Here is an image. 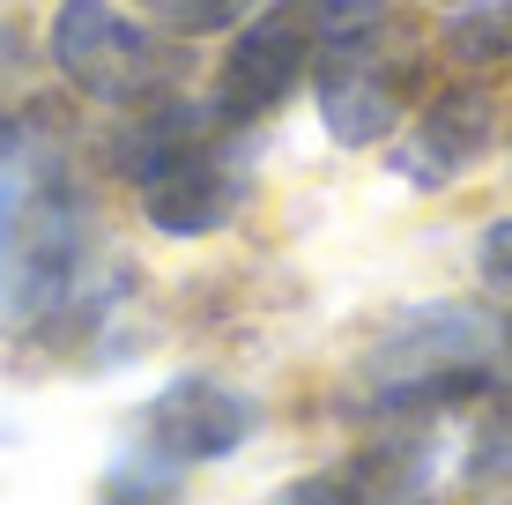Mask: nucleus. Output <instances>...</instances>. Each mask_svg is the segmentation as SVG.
Listing matches in <instances>:
<instances>
[{
	"instance_id": "423d86ee",
	"label": "nucleus",
	"mask_w": 512,
	"mask_h": 505,
	"mask_svg": "<svg viewBox=\"0 0 512 505\" xmlns=\"http://www.w3.org/2000/svg\"><path fill=\"white\" fill-rule=\"evenodd\" d=\"M312 52H320V23L297 0H268L231 30L216 75H208V112L223 127H260L268 112L290 104L297 82H312Z\"/></svg>"
},
{
	"instance_id": "0eeeda50",
	"label": "nucleus",
	"mask_w": 512,
	"mask_h": 505,
	"mask_svg": "<svg viewBox=\"0 0 512 505\" xmlns=\"http://www.w3.org/2000/svg\"><path fill=\"white\" fill-rule=\"evenodd\" d=\"M498 149V97L483 82H446V90H423L416 112L394 134V179L423 186H461L483 156Z\"/></svg>"
},
{
	"instance_id": "9d476101",
	"label": "nucleus",
	"mask_w": 512,
	"mask_h": 505,
	"mask_svg": "<svg viewBox=\"0 0 512 505\" xmlns=\"http://www.w3.org/2000/svg\"><path fill=\"white\" fill-rule=\"evenodd\" d=\"M446 52L461 67H498V60H512V0H468V8H453Z\"/></svg>"
},
{
	"instance_id": "20e7f679",
	"label": "nucleus",
	"mask_w": 512,
	"mask_h": 505,
	"mask_svg": "<svg viewBox=\"0 0 512 505\" xmlns=\"http://www.w3.org/2000/svg\"><path fill=\"white\" fill-rule=\"evenodd\" d=\"M312 90H320V119L342 149H379L401 134V119L423 97V52L401 38L394 8L357 15V23L320 30L312 52Z\"/></svg>"
},
{
	"instance_id": "6e6552de",
	"label": "nucleus",
	"mask_w": 512,
	"mask_h": 505,
	"mask_svg": "<svg viewBox=\"0 0 512 505\" xmlns=\"http://www.w3.org/2000/svg\"><path fill=\"white\" fill-rule=\"evenodd\" d=\"M253 424H260L253 394L186 372V379H171V387L141 409V446L134 454H149V461H164V468L186 476V468H201V461L238 454V446L253 439Z\"/></svg>"
},
{
	"instance_id": "4468645a",
	"label": "nucleus",
	"mask_w": 512,
	"mask_h": 505,
	"mask_svg": "<svg viewBox=\"0 0 512 505\" xmlns=\"http://www.w3.org/2000/svg\"><path fill=\"white\" fill-rule=\"evenodd\" d=\"M438 8H468V0H438Z\"/></svg>"
},
{
	"instance_id": "ddd939ff",
	"label": "nucleus",
	"mask_w": 512,
	"mask_h": 505,
	"mask_svg": "<svg viewBox=\"0 0 512 505\" xmlns=\"http://www.w3.org/2000/svg\"><path fill=\"white\" fill-rule=\"evenodd\" d=\"M475 260H483V283H490V290H505V298H512V216H498V223L483 231V246H475Z\"/></svg>"
},
{
	"instance_id": "7ed1b4c3",
	"label": "nucleus",
	"mask_w": 512,
	"mask_h": 505,
	"mask_svg": "<svg viewBox=\"0 0 512 505\" xmlns=\"http://www.w3.org/2000/svg\"><path fill=\"white\" fill-rule=\"evenodd\" d=\"M512 379V320L490 305H409L357 357V409L386 424L446 416L461 402H490Z\"/></svg>"
},
{
	"instance_id": "f03ea898",
	"label": "nucleus",
	"mask_w": 512,
	"mask_h": 505,
	"mask_svg": "<svg viewBox=\"0 0 512 505\" xmlns=\"http://www.w3.org/2000/svg\"><path fill=\"white\" fill-rule=\"evenodd\" d=\"M245 156H253V127H223L186 90L127 104L104 134V164L134 186L141 223L164 238H208L238 216L253 186Z\"/></svg>"
},
{
	"instance_id": "1a4fd4ad",
	"label": "nucleus",
	"mask_w": 512,
	"mask_h": 505,
	"mask_svg": "<svg viewBox=\"0 0 512 505\" xmlns=\"http://www.w3.org/2000/svg\"><path fill=\"white\" fill-rule=\"evenodd\" d=\"M423 491H431V439H386L342 468L290 483L275 505H423Z\"/></svg>"
},
{
	"instance_id": "9b49d317",
	"label": "nucleus",
	"mask_w": 512,
	"mask_h": 505,
	"mask_svg": "<svg viewBox=\"0 0 512 505\" xmlns=\"http://www.w3.org/2000/svg\"><path fill=\"white\" fill-rule=\"evenodd\" d=\"M141 15H149L156 30H171V38H223V30H238L253 8H268V0H134Z\"/></svg>"
},
{
	"instance_id": "39448f33",
	"label": "nucleus",
	"mask_w": 512,
	"mask_h": 505,
	"mask_svg": "<svg viewBox=\"0 0 512 505\" xmlns=\"http://www.w3.org/2000/svg\"><path fill=\"white\" fill-rule=\"evenodd\" d=\"M45 52L67 90L90 104H112V112L179 90V75H186V52L171 45V30L141 23L119 0H60L45 23Z\"/></svg>"
},
{
	"instance_id": "f257e3e1",
	"label": "nucleus",
	"mask_w": 512,
	"mask_h": 505,
	"mask_svg": "<svg viewBox=\"0 0 512 505\" xmlns=\"http://www.w3.org/2000/svg\"><path fill=\"white\" fill-rule=\"evenodd\" d=\"M97 201L52 134L30 119L0 142V327H60L97 312Z\"/></svg>"
},
{
	"instance_id": "f8f14e48",
	"label": "nucleus",
	"mask_w": 512,
	"mask_h": 505,
	"mask_svg": "<svg viewBox=\"0 0 512 505\" xmlns=\"http://www.w3.org/2000/svg\"><path fill=\"white\" fill-rule=\"evenodd\" d=\"M483 468H512V379L490 394V416H483Z\"/></svg>"
}]
</instances>
